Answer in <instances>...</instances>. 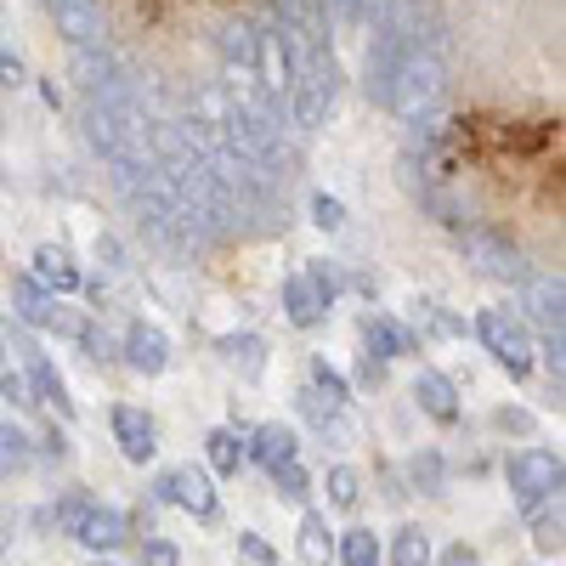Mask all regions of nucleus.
Listing matches in <instances>:
<instances>
[{
    "label": "nucleus",
    "instance_id": "f704fd0d",
    "mask_svg": "<svg viewBox=\"0 0 566 566\" xmlns=\"http://www.w3.org/2000/svg\"><path fill=\"white\" fill-rule=\"evenodd\" d=\"M142 566H181V549L165 544V538H148L142 544Z\"/></svg>",
    "mask_w": 566,
    "mask_h": 566
},
{
    "label": "nucleus",
    "instance_id": "aec40b11",
    "mask_svg": "<svg viewBox=\"0 0 566 566\" xmlns=\"http://www.w3.org/2000/svg\"><path fill=\"white\" fill-rule=\"evenodd\" d=\"M34 283H45L52 295H69V290H80V266L69 261V250L45 244V250L34 255Z\"/></svg>",
    "mask_w": 566,
    "mask_h": 566
},
{
    "label": "nucleus",
    "instance_id": "4be33fe9",
    "mask_svg": "<svg viewBox=\"0 0 566 566\" xmlns=\"http://www.w3.org/2000/svg\"><path fill=\"white\" fill-rule=\"evenodd\" d=\"M85 142L97 148L108 165L119 159V125H114V108L108 103H85Z\"/></svg>",
    "mask_w": 566,
    "mask_h": 566
},
{
    "label": "nucleus",
    "instance_id": "58836bf2",
    "mask_svg": "<svg viewBox=\"0 0 566 566\" xmlns=\"http://www.w3.org/2000/svg\"><path fill=\"white\" fill-rule=\"evenodd\" d=\"M0 397H7V402H18V408H23V402H34L23 374H0Z\"/></svg>",
    "mask_w": 566,
    "mask_h": 566
},
{
    "label": "nucleus",
    "instance_id": "1a4fd4ad",
    "mask_svg": "<svg viewBox=\"0 0 566 566\" xmlns=\"http://www.w3.org/2000/svg\"><path fill=\"white\" fill-rule=\"evenodd\" d=\"M119 357H125L136 374H165V368H170V340H165V328H154V323H130Z\"/></svg>",
    "mask_w": 566,
    "mask_h": 566
},
{
    "label": "nucleus",
    "instance_id": "9b49d317",
    "mask_svg": "<svg viewBox=\"0 0 566 566\" xmlns=\"http://www.w3.org/2000/svg\"><path fill=\"white\" fill-rule=\"evenodd\" d=\"M216 45H221V69H255V57H261V23L227 18L216 29Z\"/></svg>",
    "mask_w": 566,
    "mask_h": 566
},
{
    "label": "nucleus",
    "instance_id": "bb28decb",
    "mask_svg": "<svg viewBox=\"0 0 566 566\" xmlns=\"http://www.w3.org/2000/svg\"><path fill=\"white\" fill-rule=\"evenodd\" d=\"M346 566H380V538H374L368 527H357V533H346L340 538V549H335Z\"/></svg>",
    "mask_w": 566,
    "mask_h": 566
},
{
    "label": "nucleus",
    "instance_id": "b1692460",
    "mask_svg": "<svg viewBox=\"0 0 566 566\" xmlns=\"http://www.w3.org/2000/svg\"><path fill=\"white\" fill-rule=\"evenodd\" d=\"M205 448H210V464L221 470V476H239V464H244V437L232 431V424L210 431V437H205Z\"/></svg>",
    "mask_w": 566,
    "mask_h": 566
},
{
    "label": "nucleus",
    "instance_id": "39448f33",
    "mask_svg": "<svg viewBox=\"0 0 566 566\" xmlns=\"http://www.w3.org/2000/svg\"><path fill=\"white\" fill-rule=\"evenodd\" d=\"M459 244H464L470 261H476V272H488V277H499V283H522V277H527L522 250H515L504 232H493V227H459Z\"/></svg>",
    "mask_w": 566,
    "mask_h": 566
},
{
    "label": "nucleus",
    "instance_id": "f03ea898",
    "mask_svg": "<svg viewBox=\"0 0 566 566\" xmlns=\"http://www.w3.org/2000/svg\"><path fill=\"white\" fill-rule=\"evenodd\" d=\"M335 52H328V40L323 45H306L301 63H295V80L290 91H283V103H290V125L295 130H317L328 119V108H335Z\"/></svg>",
    "mask_w": 566,
    "mask_h": 566
},
{
    "label": "nucleus",
    "instance_id": "5701e85b",
    "mask_svg": "<svg viewBox=\"0 0 566 566\" xmlns=\"http://www.w3.org/2000/svg\"><path fill=\"white\" fill-rule=\"evenodd\" d=\"M221 357L239 368L244 380H261V368H266V346H261L255 335H227V340H221Z\"/></svg>",
    "mask_w": 566,
    "mask_h": 566
},
{
    "label": "nucleus",
    "instance_id": "a18cd8bd",
    "mask_svg": "<svg viewBox=\"0 0 566 566\" xmlns=\"http://www.w3.org/2000/svg\"><path fill=\"white\" fill-rule=\"evenodd\" d=\"M97 566H108V560H97Z\"/></svg>",
    "mask_w": 566,
    "mask_h": 566
},
{
    "label": "nucleus",
    "instance_id": "dca6fc26",
    "mask_svg": "<svg viewBox=\"0 0 566 566\" xmlns=\"http://www.w3.org/2000/svg\"><path fill=\"white\" fill-rule=\"evenodd\" d=\"M413 397H419V408L431 413L437 424H453V419H459V391H453L448 374H431V368H424L419 380H413Z\"/></svg>",
    "mask_w": 566,
    "mask_h": 566
},
{
    "label": "nucleus",
    "instance_id": "4468645a",
    "mask_svg": "<svg viewBox=\"0 0 566 566\" xmlns=\"http://www.w3.org/2000/svg\"><path fill=\"white\" fill-rule=\"evenodd\" d=\"M74 538H80L85 549H97V555H108V549H119V544L130 538V522H125L119 510H103V504H91Z\"/></svg>",
    "mask_w": 566,
    "mask_h": 566
},
{
    "label": "nucleus",
    "instance_id": "20e7f679",
    "mask_svg": "<svg viewBox=\"0 0 566 566\" xmlns=\"http://www.w3.org/2000/svg\"><path fill=\"white\" fill-rule=\"evenodd\" d=\"M74 85L85 91V103H114L130 91V74L108 45H74Z\"/></svg>",
    "mask_w": 566,
    "mask_h": 566
},
{
    "label": "nucleus",
    "instance_id": "79ce46f5",
    "mask_svg": "<svg viewBox=\"0 0 566 566\" xmlns=\"http://www.w3.org/2000/svg\"><path fill=\"white\" fill-rule=\"evenodd\" d=\"M357 374H363L368 386H380V380H386V363H380V357H363V368H357Z\"/></svg>",
    "mask_w": 566,
    "mask_h": 566
},
{
    "label": "nucleus",
    "instance_id": "f257e3e1",
    "mask_svg": "<svg viewBox=\"0 0 566 566\" xmlns=\"http://www.w3.org/2000/svg\"><path fill=\"white\" fill-rule=\"evenodd\" d=\"M442 91H448V52H424V45H408V52L397 57L391 80H386V108L397 119H424L437 103H442Z\"/></svg>",
    "mask_w": 566,
    "mask_h": 566
},
{
    "label": "nucleus",
    "instance_id": "c756f323",
    "mask_svg": "<svg viewBox=\"0 0 566 566\" xmlns=\"http://www.w3.org/2000/svg\"><path fill=\"white\" fill-rule=\"evenodd\" d=\"M408 476H413V488L419 493H442V453H431V448H424V453H413V464H408Z\"/></svg>",
    "mask_w": 566,
    "mask_h": 566
},
{
    "label": "nucleus",
    "instance_id": "a878e982",
    "mask_svg": "<svg viewBox=\"0 0 566 566\" xmlns=\"http://www.w3.org/2000/svg\"><path fill=\"white\" fill-rule=\"evenodd\" d=\"M29 437L18 431V424H0V476H18V470H29Z\"/></svg>",
    "mask_w": 566,
    "mask_h": 566
},
{
    "label": "nucleus",
    "instance_id": "c9c22d12",
    "mask_svg": "<svg viewBox=\"0 0 566 566\" xmlns=\"http://www.w3.org/2000/svg\"><path fill=\"white\" fill-rule=\"evenodd\" d=\"M85 510H91L85 499H63V504H57V527H63L69 538L80 533V522H85Z\"/></svg>",
    "mask_w": 566,
    "mask_h": 566
},
{
    "label": "nucleus",
    "instance_id": "0eeeda50",
    "mask_svg": "<svg viewBox=\"0 0 566 566\" xmlns=\"http://www.w3.org/2000/svg\"><path fill=\"white\" fill-rule=\"evenodd\" d=\"M154 499H159V504H181V510H193L199 522H210V515H216V488H210L205 470H193V464L165 470V476L154 482Z\"/></svg>",
    "mask_w": 566,
    "mask_h": 566
},
{
    "label": "nucleus",
    "instance_id": "a211bd4d",
    "mask_svg": "<svg viewBox=\"0 0 566 566\" xmlns=\"http://www.w3.org/2000/svg\"><path fill=\"white\" fill-rule=\"evenodd\" d=\"M363 340H368V357H380V363L419 352V346H413V335H408V328H397L391 317H363Z\"/></svg>",
    "mask_w": 566,
    "mask_h": 566
},
{
    "label": "nucleus",
    "instance_id": "7ed1b4c3",
    "mask_svg": "<svg viewBox=\"0 0 566 566\" xmlns=\"http://www.w3.org/2000/svg\"><path fill=\"white\" fill-rule=\"evenodd\" d=\"M560 459L555 453H544V448H527V453H510V464H504V482H510V493H515V504H544L549 493H560Z\"/></svg>",
    "mask_w": 566,
    "mask_h": 566
},
{
    "label": "nucleus",
    "instance_id": "f3484780",
    "mask_svg": "<svg viewBox=\"0 0 566 566\" xmlns=\"http://www.w3.org/2000/svg\"><path fill=\"white\" fill-rule=\"evenodd\" d=\"M283 312H290V323H295V328H312V323H323L328 295L317 290L312 277H290V283H283Z\"/></svg>",
    "mask_w": 566,
    "mask_h": 566
},
{
    "label": "nucleus",
    "instance_id": "4c0bfd02",
    "mask_svg": "<svg viewBox=\"0 0 566 566\" xmlns=\"http://www.w3.org/2000/svg\"><path fill=\"white\" fill-rule=\"evenodd\" d=\"M493 424H499V431H522V437H527V431H533V413H522V408H499Z\"/></svg>",
    "mask_w": 566,
    "mask_h": 566
},
{
    "label": "nucleus",
    "instance_id": "e433bc0d",
    "mask_svg": "<svg viewBox=\"0 0 566 566\" xmlns=\"http://www.w3.org/2000/svg\"><path fill=\"white\" fill-rule=\"evenodd\" d=\"M239 549L255 560V566H277V555H272V544L266 538H255V533H239Z\"/></svg>",
    "mask_w": 566,
    "mask_h": 566
},
{
    "label": "nucleus",
    "instance_id": "c03bdc74",
    "mask_svg": "<svg viewBox=\"0 0 566 566\" xmlns=\"http://www.w3.org/2000/svg\"><path fill=\"white\" fill-rule=\"evenodd\" d=\"M0 357H7V340H0Z\"/></svg>",
    "mask_w": 566,
    "mask_h": 566
},
{
    "label": "nucleus",
    "instance_id": "ea45409f",
    "mask_svg": "<svg viewBox=\"0 0 566 566\" xmlns=\"http://www.w3.org/2000/svg\"><path fill=\"white\" fill-rule=\"evenodd\" d=\"M442 566H482V555L470 549V544H448L442 549Z\"/></svg>",
    "mask_w": 566,
    "mask_h": 566
},
{
    "label": "nucleus",
    "instance_id": "9d476101",
    "mask_svg": "<svg viewBox=\"0 0 566 566\" xmlns=\"http://www.w3.org/2000/svg\"><path fill=\"white\" fill-rule=\"evenodd\" d=\"M114 437H119V453L130 459V464H148L154 453H159V431H154V419L142 413V408H114Z\"/></svg>",
    "mask_w": 566,
    "mask_h": 566
},
{
    "label": "nucleus",
    "instance_id": "6e6552de",
    "mask_svg": "<svg viewBox=\"0 0 566 566\" xmlns=\"http://www.w3.org/2000/svg\"><path fill=\"white\" fill-rule=\"evenodd\" d=\"M69 45H103V0H45Z\"/></svg>",
    "mask_w": 566,
    "mask_h": 566
},
{
    "label": "nucleus",
    "instance_id": "f8f14e48",
    "mask_svg": "<svg viewBox=\"0 0 566 566\" xmlns=\"http://www.w3.org/2000/svg\"><path fill=\"white\" fill-rule=\"evenodd\" d=\"M277 7V23L290 29L301 45H323L328 40V12H323V0H272Z\"/></svg>",
    "mask_w": 566,
    "mask_h": 566
},
{
    "label": "nucleus",
    "instance_id": "2f4dec72",
    "mask_svg": "<svg viewBox=\"0 0 566 566\" xmlns=\"http://www.w3.org/2000/svg\"><path fill=\"white\" fill-rule=\"evenodd\" d=\"M272 482H277V493H283V499H295V504H301V499L312 493V476H306V470H301V459H290V464H277V470H272Z\"/></svg>",
    "mask_w": 566,
    "mask_h": 566
},
{
    "label": "nucleus",
    "instance_id": "ddd939ff",
    "mask_svg": "<svg viewBox=\"0 0 566 566\" xmlns=\"http://www.w3.org/2000/svg\"><path fill=\"white\" fill-rule=\"evenodd\" d=\"M527 283V317L544 328V335H560V323H566V290H560V277H522Z\"/></svg>",
    "mask_w": 566,
    "mask_h": 566
},
{
    "label": "nucleus",
    "instance_id": "37998d69",
    "mask_svg": "<svg viewBox=\"0 0 566 566\" xmlns=\"http://www.w3.org/2000/svg\"><path fill=\"white\" fill-rule=\"evenodd\" d=\"M7 549H12V510L0 504V555H7Z\"/></svg>",
    "mask_w": 566,
    "mask_h": 566
},
{
    "label": "nucleus",
    "instance_id": "412c9836",
    "mask_svg": "<svg viewBox=\"0 0 566 566\" xmlns=\"http://www.w3.org/2000/svg\"><path fill=\"white\" fill-rule=\"evenodd\" d=\"M23 380H29V397H34V402H52L63 419H74V402H69V391H63V374L45 363V357H34V368L23 374Z\"/></svg>",
    "mask_w": 566,
    "mask_h": 566
},
{
    "label": "nucleus",
    "instance_id": "c85d7f7f",
    "mask_svg": "<svg viewBox=\"0 0 566 566\" xmlns=\"http://www.w3.org/2000/svg\"><path fill=\"white\" fill-rule=\"evenodd\" d=\"M357 499H363V476H357L352 464H335V470H328V504H340V510H352Z\"/></svg>",
    "mask_w": 566,
    "mask_h": 566
},
{
    "label": "nucleus",
    "instance_id": "6ab92c4d",
    "mask_svg": "<svg viewBox=\"0 0 566 566\" xmlns=\"http://www.w3.org/2000/svg\"><path fill=\"white\" fill-rule=\"evenodd\" d=\"M12 306H18V317H23L29 328H52V317H57V295L40 290L34 277H18V283H12Z\"/></svg>",
    "mask_w": 566,
    "mask_h": 566
},
{
    "label": "nucleus",
    "instance_id": "72a5a7b5",
    "mask_svg": "<svg viewBox=\"0 0 566 566\" xmlns=\"http://www.w3.org/2000/svg\"><path fill=\"white\" fill-rule=\"evenodd\" d=\"M312 386H317L323 397H335V402H346V380H340V374H335V368H328L323 357L312 363Z\"/></svg>",
    "mask_w": 566,
    "mask_h": 566
},
{
    "label": "nucleus",
    "instance_id": "473e14b6",
    "mask_svg": "<svg viewBox=\"0 0 566 566\" xmlns=\"http://www.w3.org/2000/svg\"><path fill=\"white\" fill-rule=\"evenodd\" d=\"M312 221H317L323 232H340V227H346V205L328 199V193H317V199H312Z\"/></svg>",
    "mask_w": 566,
    "mask_h": 566
},
{
    "label": "nucleus",
    "instance_id": "2eb2a0df",
    "mask_svg": "<svg viewBox=\"0 0 566 566\" xmlns=\"http://www.w3.org/2000/svg\"><path fill=\"white\" fill-rule=\"evenodd\" d=\"M295 453H301V442H295V431H290V424H261V431L244 442V459H255V464H266V470L290 464Z\"/></svg>",
    "mask_w": 566,
    "mask_h": 566
},
{
    "label": "nucleus",
    "instance_id": "393cba45",
    "mask_svg": "<svg viewBox=\"0 0 566 566\" xmlns=\"http://www.w3.org/2000/svg\"><path fill=\"white\" fill-rule=\"evenodd\" d=\"M301 560L306 566H328V560H335V544H328L323 515H306V522H301Z\"/></svg>",
    "mask_w": 566,
    "mask_h": 566
},
{
    "label": "nucleus",
    "instance_id": "cd10ccee",
    "mask_svg": "<svg viewBox=\"0 0 566 566\" xmlns=\"http://www.w3.org/2000/svg\"><path fill=\"white\" fill-rule=\"evenodd\" d=\"M391 566H431V538L419 527H402L397 544H391Z\"/></svg>",
    "mask_w": 566,
    "mask_h": 566
},
{
    "label": "nucleus",
    "instance_id": "7c9ffc66",
    "mask_svg": "<svg viewBox=\"0 0 566 566\" xmlns=\"http://www.w3.org/2000/svg\"><path fill=\"white\" fill-rule=\"evenodd\" d=\"M533 544H538L544 555H555V549H560V493H555V504H549V510H538V522H533Z\"/></svg>",
    "mask_w": 566,
    "mask_h": 566
},
{
    "label": "nucleus",
    "instance_id": "a19ab883",
    "mask_svg": "<svg viewBox=\"0 0 566 566\" xmlns=\"http://www.w3.org/2000/svg\"><path fill=\"white\" fill-rule=\"evenodd\" d=\"M29 74H23V63L12 57V52H0V85H23Z\"/></svg>",
    "mask_w": 566,
    "mask_h": 566
},
{
    "label": "nucleus",
    "instance_id": "423d86ee",
    "mask_svg": "<svg viewBox=\"0 0 566 566\" xmlns=\"http://www.w3.org/2000/svg\"><path fill=\"white\" fill-rule=\"evenodd\" d=\"M476 335H482V346H488V352H493L510 374H527V368H533V340H527V323H522V317H510L504 306L482 312Z\"/></svg>",
    "mask_w": 566,
    "mask_h": 566
}]
</instances>
